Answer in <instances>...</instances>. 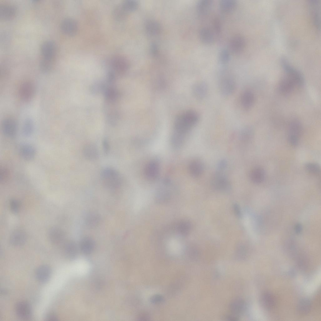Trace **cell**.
<instances>
[{
    "instance_id": "6da1fadb",
    "label": "cell",
    "mask_w": 321,
    "mask_h": 321,
    "mask_svg": "<svg viewBox=\"0 0 321 321\" xmlns=\"http://www.w3.org/2000/svg\"><path fill=\"white\" fill-rule=\"evenodd\" d=\"M198 113L193 110L185 111L178 115L174 123V132L185 136L198 122Z\"/></svg>"
},
{
    "instance_id": "7a4b0ae2",
    "label": "cell",
    "mask_w": 321,
    "mask_h": 321,
    "mask_svg": "<svg viewBox=\"0 0 321 321\" xmlns=\"http://www.w3.org/2000/svg\"><path fill=\"white\" fill-rule=\"evenodd\" d=\"M100 177L104 185L110 189L118 188L122 184V179L120 174L112 167L103 169L100 172Z\"/></svg>"
},
{
    "instance_id": "3957f363",
    "label": "cell",
    "mask_w": 321,
    "mask_h": 321,
    "mask_svg": "<svg viewBox=\"0 0 321 321\" xmlns=\"http://www.w3.org/2000/svg\"><path fill=\"white\" fill-rule=\"evenodd\" d=\"M218 87L221 94L224 97L232 95L236 88L235 81L233 77L226 72L223 73L218 79Z\"/></svg>"
},
{
    "instance_id": "277c9868",
    "label": "cell",
    "mask_w": 321,
    "mask_h": 321,
    "mask_svg": "<svg viewBox=\"0 0 321 321\" xmlns=\"http://www.w3.org/2000/svg\"><path fill=\"white\" fill-rule=\"evenodd\" d=\"M281 62L286 75L294 81L296 85L303 86L304 84V81L301 72L292 66L285 59L282 58Z\"/></svg>"
},
{
    "instance_id": "5b68a950",
    "label": "cell",
    "mask_w": 321,
    "mask_h": 321,
    "mask_svg": "<svg viewBox=\"0 0 321 321\" xmlns=\"http://www.w3.org/2000/svg\"><path fill=\"white\" fill-rule=\"evenodd\" d=\"M308 5L312 22L316 29L319 30L320 28V1L310 0Z\"/></svg>"
},
{
    "instance_id": "8992f818",
    "label": "cell",
    "mask_w": 321,
    "mask_h": 321,
    "mask_svg": "<svg viewBox=\"0 0 321 321\" xmlns=\"http://www.w3.org/2000/svg\"><path fill=\"white\" fill-rule=\"evenodd\" d=\"M2 129L4 135L9 138H13L16 136L18 125L16 120L12 118L4 119L2 124Z\"/></svg>"
},
{
    "instance_id": "52a82bcc",
    "label": "cell",
    "mask_w": 321,
    "mask_h": 321,
    "mask_svg": "<svg viewBox=\"0 0 321 321\" xmlns=\"http://www.w3.org/2000/svg\"><path fill=\"white\" fill-rule=\"evenodd\" d=\"M35 92V87L34 83L31 82L27 81L21 85L19 90V95L21 100L27 102L32 99Z\"/></svg>"
},
{
    "instance_id": "ba28073f",
    "label": "cell",
    "mask_w": 321,
    "mask_h": 321,
    "mask_svg": "<svg viewBox=\"0 0 321 321\" xmlns=\"http://www.w3.org/2000/svg\"><path fill=\"white\" fill-rule=\"evenodd\" d=\"M246 42L244 38L240 34L233 36L229 42V48L230 51L234 54L238 55L244 51Z\"/></svg>"
},
{
    "instance_id": "9c48e42d",
    "label": "cell",
    "mask_w": 321,
    "mask_h": 321,
    "mask_svg": "<svg viewBox=\"0 0 321 321\" xmlns=\"http://www.w3.org/2000/svg\"><path fill=\"white\" fill-rule=\"evenodd\" d=\"M61 29L65 35L73 36L77 32L78 26L77 23L74 19L66 18L63 19L61 24Z\"/></svg>"
},
{
    "instance_id": "30bf717a",
    "label": "cell",
    "mask_w": 321,
    "mask_h": 321,
    "mask_svg": "<svg viewBox=\"0 0 321 321\" xmlns=\"http://www.w3.org/2000/svg\"><path fill=\"white\" fill-rule=\"evenodd\" d=\"M110 64L114 70L120 72L127 71L129 66L128 59L120 55H117L113 56L110 60Z\"/></svg>"
},
{
    "instance_id": "8fae6325",
    "label": "cell",
    "mask_w": 321,
    "mask_h": 321,
    "mask_svg": "<svg viewBox=\"0 0 321 321\" xmlns=\"http://www.w3.org/2000/svg\"><path fill=\"white\" fill-rule=\"evenodd\" d=\"M212 187L217 190L226 192L230 189V185L227 178L220 173L215 175L212 181Z\"/></svg>"
},
{
    "instance_id": "7c38bea8",
    "label": "cell",
    "mask_w": 321,
    "mask_h": 321,
    "mask_svg": "<svg viewBox=\"0 0 321 321\" xmlns=\"http://www.w3.org/2000/svg\"><path fill=\"white\" fill-rule=\"evenodd\" d=\"M15 310L17 315L20 318L28 320L30 319L32 315V308L27 302L21 301L16 305Z\"/></svg>"
},
{
    "instance_id": "4fadbf2b",
    "label": "cell",
    "mask_w": 321,
    "mask_h": 321,
    "mask_svg": "<svg viewBox=\"0 0 321 321\" xmlns=\"http://www.w3.org/2000/svg\"><path fill=\"white\" fill-rule=\"evenodd\" d=\"M208 92V87L207 83L203 81L197 82L193 85L192 92L193 96L197 99L202 100L206 97Z\"/></svg>"
},
{
    "instance_id": "5bb4252c",
    "label": "cell",
    "mask_w": 321,
    "mask_h": 321,
    "mask_svg": "<svg viewBox=\"0 0 321 321\" xmlns=\"http://www.w3.org/2000/svg\"><path fill=\"white\" fill-rule=\"evenodd\" d=\"M160 173V166L158 162L155 160L150 161L146 166L144 173L145 177L149 180L153 181L158 177Z\"/></svg>"
},
{
    "instance_id": "9a60e30c",
    "label": "cell",
    "mask_w": 321,
    "mask_h": 321,
    "mask_svg": "<svg viewBox=\"0 0 321 321\" xmlns=\"http://www.w3.org/2000/svg\"><path fill=\"white\" fill-rule=\"evenodd\" d=\"M40 51L42 58L54 60L56 52V46L53 41H46L42 44Z\"/></svg>"
},
{
    "instance_id": "2e32d148",
    "label": "cell",
    "mask_w": 321,
    "mask_h": 321,
    "mask_svg": "<svg viewBox=\"0 0 321 321\" xmlns=\"http://www.w3.org/2000/svg\"><path fill=\"white\" fill-rule=\"evenodd\" d=\"M18 152L22 158L27 161L33 160L36 154L35 148L31 145L27 143L21 145L19 148Z\"/></svg>"
},
{
    "instance_id": "e0dca14e",
    "label": "cell",
    "mask_w": 321,
    "mask_h": 321,
    "mask_svg": "<svg viewBox=\"0 0 321 321\" xmlns=\"http://www.w3.org/2000/svg\"><path fill=\"white\" fill-rule=\"evenodd\" d=\"M296 85L294 81L286 75L280 82L278 85V90L281 94L288 95L292 92Z\"/></svg>"
},
{
    "instance_id": "ac0fdd59",
    "label": "cell",
    "mask_w": 321,
    "mask_h": 321,
    "mask_svg": "<svg viewBox=\"0 0 321 321\" xmlns=\"http://www.w3.org/2000/svg\"><path fill=\"white\" fill-rule=\"evenodd\" d=\"M51 271L48 265H43L39 266L36 270L35 275L37 280L42 283L47 282L50 278Z\"/></svg>"
},
{
    "instance_id": "d6986e66",
    "label": "cell",
    "mask_w": 321,
    "mask_h": 321,
    "mask_svg": "<svg viewBox=\"0 0 321 321\" xmlns=\"http://www.w3.org/2000/svg\"><path fill=\"white\" fill-rule=\"evenodd\" d=\"M213 4L211 0H201L196 5V10L198 15L201 17L206 16L211 11Z\"/></svg>"
},
{
    "instance_id": "ffe728a7",
    "label": "cell",
    "mask_w": 321,
    "mask_h": 321,
    "mask_svg": "<svg viewBox=\"0 0 321 321\" xmlns=\"http://www.w3.org/2000/svg\"><path fill=\"white\" fill-rule=\"evenodd\" d=\"M84 157L87 160H93L98 158L99 152L98 149L94 144L89 143L85 145L82 149Z\"/></svg>"
},
{
    "instance_id": "44dd1931",
    "label": "cell",
    "mask_w": 321,
    "mask_h": 321,
    "mask_svg": "<svg viewBox=\"0 0 321 321\" xmlns=\"http://www.w3.org/2000/svg\"><path fill=\"white\" fill-rule=\"evenodd\" d=\"M16 13V8L12 5L5 4L0 5V18L1 19H11L15 17Z\"/></svg>"
},
{
    "instance_id": "7402d4cb",
    "label": "cell",
    "mask_w": 321,
    "mask_h": 321,
    "mask_svg": "<svg viewBox=\"0 0 321 321\" xmlns=\"http://www.w3.org/2000/svg\"><path fill=\"white\" fill-rule=\"evenodd\" d=\"M255 95L250 90H247L242 93L240 98V102L243 108L248 110L253 106L255 102Z\"/></svg>"
},
{
    "instance_id": "603a6c76",
    "label": "cell",
    "mask_w": 321,
    "mask_h": 321,
    "mask_svg": "<svg viewBox=\"0 0 321 321\" xmlns=\"http://www.w3.org/2000/svg\"><path fill=\"white\" fill-rule=\"evenodd\" d=\"M48 235L50 242L55 245L62 243L65 238V234L63 231L57 227L51 228L49 231Z\"/></svg>"
},
{
    "instance_id": "cb8c5ba5",
    "label": "cell",
    "mask_w": 321,
    "mask_h": 321,
    "mask_svg": "<svg viewBox=\"0 0 321 321\" xmlns=\"http://www.w3.org/2000/svg\"><path fill=\"white\" fill-rule=\"evenodd\" d=\"M213 32L207 27L202 28L199 31V36L201 42L205 45H209L213 43L214 40Z\"/></svg>"
},
{
    "instance_id": "d4e9b609",
    "label": "cell",
    "mask_w": 321,
    "mask_h": 321,
    "mask_svg": "<svg viewBox=\"0 0 321 321\" xmlns=\"http://www.w3.org/2000/svg\"><path fill=\"white\" fill-rule=\"evenodd\" d=\"M261 303L264 308L267 310H271L276 306V299L272 294L265 292L261 296Z\"/></svg>"
},
{
    "instance_id": "484cf974",
    "label": "cell",
    "mask_w": 321,
    "mask_h": 321,
    "mask_svg": "<svg viewBox=\"0 0 321 321\" xmlns=\"http://www.w3.org/2000/svg\"><path fill=\"white\" fill-rule=\"evenodd\" d=\"M26 239V234L24 231L21 230H16L12 233L10 241L13 245L20 246L24 244Z\"/></svg>"
},
{
    "instance_id": "4316f807",
    "label": "cell",
    "mask_w": 321,
    "mask_h": 321,
    "mask_svg": "<svg viewBox=\"0 0 321 321\" xmlns=\"http://www.w3.org/2000/svg\"><path fill=\"white\" fill-rule=\"evenodd\" d=\"M245 307V302L242 299L239 298H236L230 303L229 309L231 314L238 317V315L244 311Z\"/></svg>"
},
{
    "instance_id": "83f0119b",
    "label": "cell",
    "mask_w": 321,
    "mask_h": 321,
    "mask_svg": "<svg viewBox=\"0 0 321 321\" xmlns=\"http://www.w3.org/2000/svg\"><path fill=\"white\" fill-rule=\"evenodd\" d=\"M303 131V126L300 122L294 120L291 122L288 128V136H295L299 139Z\"/></svg>"
},
{
    "instance_id": "f1b7e54d",
    "label": "cell",
    "mask_w": 321,
    "mask_h": 321,
    "mask_svg": "<svg viewBox=\"0 0 321 321\" xmlns=\"http://www.w3.org/2000/svg\"><path fill=\"white\" fill-rule=\"evenodd\" d=\"M189 170L191 175L194 177L200 176L203 173L204 166L202 162L197 160H193L189 164Z\"/></svg>"
},
{
    "instance_id": "f546056e",
    "label": "cell",
    "mask_w": 321,
    "mask_h": 321,
    "mask_svg": "<svg viewBox=\"0 0 321 321\" xmlns=\"http://www.w3.org/2000/svg\"><path fill=\"white\" fill-rule=\"evenodd\" d=\"M145 28L147 33L150 36L158 34L161 30L160 24L157 22L153 20L148 21L146 23Z\"/></svg>"
},
{
    "instance_id": "4dcf8cb0",
    "label": "cell",
    "mask_w": 321,
    "mask_h": 321,
    "mask_svg": "<svg viewBox=\"0 0 321 321\" xmlns=\"http://www.w3.org/2000/svg\"><path fill=\"white\" fill-rule=\"evenodd\" d=\"M265 173L263 168L260 167H256L251 172L250 175V179L255 183H261L265 179Z\"/></svg>"
},
{
    "instance_id": "1f68e13d",
    "label": "cell",
    "mask_w": 321,
    "mask_h": 321,
    "mask_svg": "<svg viewBox=\"0 0 321 321\" xmlns=\"http://www.w3.org/2000/svg\"><path fill=\"white\" fill-rule=\"evenodd\" d=\"M112 13L115 20L121 21L126 19L128 13L124 9L121 3L117 4L114 7Z\"/></svg>"
},
{
    "instance_id": "d6a6232c",
    "label": "cell",
    "mask_w": 321,
    "mask_h": 321,
    "mask_svg": "<svg viewBox=\"0 0 321 321\" xmlns=\"http://www.w3.org/2000/svg\"><path fill=\"white\" fill-rule=\"evenodd\" d=\"M311 307V302L309 299L307 298H303L299 301L297 307V311L300 314L305 315L310 312Z\"/></svg>"
},
{
    "instance_id": "836d02e7",
    "label": "cell",
    "mask_w": 321,
    "mask_h": 321,
    "mask_svg": "<svg viewBox=\"0 0 321 321\" xmlns=\"http://www.w3.org/2000/svg\"><path fill=\"white\" fill-rule=\"evenodd\" d=\"M236 1L234 0H222L219 3L220 10L225 13L232 12L236 8Z\"/></svg>"
},
{
    "instance_id": "e575fe53",
    "label": "cell",
    "mask_w": 321,
    "mask_h": 321,
    "mask_svg": "<svg viewBox=\"0 0 321 321\" xmlns=\"http://www.w3.org/2000/svg\"><path fill=\"white\" fill-rule=\"evenodd\" d=\"M94 242L91 238L87 237L83 238L80 243V248L82 251L86 254L91 252L93 249Z\"/></svg>"
},
{
    "instance_id": "d590c367",
    "label": "cell",
    "mask_w": 321,
    "mask_h": 321,
    "mask_svg": "<svg viewBox=\"0 0 321 321\" xmlns=\"http://www.w3.org/2000/svg\"><path fill=\"white\" fill-rule=\"evenodd\" d=\"M53 60L42 58L39 63L40 71L45 73L50 72L53 68Z\"/></svg>"
},
{
    "instance_id": "8d00e7d4",
    "label": "cell",
    "mask_w": 321,
    "mask_h": 321,
    "mask_svg": "<svg viewBox=\"0 0 321 321\" xmlns=\"http://www.w3.org/2000/svg\"><path fill=\"white\" fill-rule=\"evenodd\" d=\"M64 250L66 255L70 258H72L77 252V248L76 243L72 241L67 242L65 244Z\"/></svg>"
},
{
    "instance_id": "74e56055",
    "label": "cell",
    "mask_w": 321,
    "mask_h": 321,
    "mask_svg": "<svg viewBox=\"0 0 321 321\" xmlns=\"http://www.w3.org/2000/svg\"><path fill=\"white\" fill-rule=\"evenodd\" d=\"M185 138V136L173 132L171 139V145L174 148H180L183 143Z\"/></svg>"
},
{
    "instance_id": "f35d334b",
    "label": "cell",
    "mask_w": 321,
    "mask_h": 321,
    "mask_svg": "<svg viewBox=\"0 0 321 321\" xmlns=\"http://www.w3.org/2000/svg\"><path fill=\"white\" fill-rule=\"evenodd\" d=\"M100 217L95 213H92L88 214L86 217L85 222L89 227L96 226L100 221Z\"/></svg>"
},
{
    "instance_id": "ab89813d",
    "label": "cell",
    "mask_w": 321,
    "mask_h": 321,
    "mask_svg": "<svg viewBox=\"0 0 321 321\" xmlns=\"http://www.w3.org/2000/svg\"><path fill=\"white\" fill-rule=\"evenodd\" d=\"M34 125L32 120L30 118L26 119L24 124L22 128V133L26 137H29L32 134Z\"/></svg>"
},
{
    "instance_id": "60d3db41",
    "label": "cell",
    "mask_w": 321,
    "mask_h": 321,
    "mask_svg": "<svg viewBox=\"0 0 321 321\" xmlns=\"http://www.w3.org/2000/svg\"><path fill=\"white\" fill-rule=\"evenodd\" d=\"M124 9L129 13L135 11L138 7V3L134 0H126L121 3Z\"/></svg>"
},
{
    "instance_id": "b9f144b4",
    "label": "cell",
    "mask_w": 321,
    "mask_h": 321,
    "mask_svg": "<svg viewBox=\"0 0 321 321\" xmlns=\"http://www.w3.org/2000/svg\"><path fill=\"white\" fill-rule=\"evenodd\" d=\"M254 130L251 126H247L245 127L240 133V137L243 140H247L250 139L253 135Z\"/></svg>"
},
{
    "instance_id": "7bdbcfd3",
    "label": "cell",
    "mask_w": 321,
    "mask_h": 321,
    "mask_svg": "<svg viewBox=\"0 0 321 321\" xmlns=\"http://www.w3.org/2000/svg\"><path fill=\"white\" fill-rule=\"evenodd\" d=\"M305 167L306 170L309 173L316 175L320 173V167L317 164L308 163L305 164Z\"/></svg>"
},
{
    "instance_id": "ee69618b",
    "label": "cell",
    "mask_w": 321,
    "mask_h": 321,
    "mask_svg": "<svg viewBox=\"0 0 321 321\" xmlns=\"http://www.w3.org/2000/svg\"><path fill=\"white\" fill-rule=\"evenodd\" d=\"M230 60V54L229 51L226 49L222 50L219 54V60L222 64H225L228 63Z\"/></svg>"
},
{
    "instance_id": "f6af8a7d",
    "label": "cell",
    "mask_w": 321,
    "mask_h": 321,
    "mask_svg": "<svg viewBox=\"0 0 321 321\" xmlns=\"http://www.w3.org/2000/svg\"><path fill=\"white\" fill-rule=\"evenodd\" d=\"M10 172L6 167H2L0 169V181L2 183L7 182L9 179Z\"/></svg>"
},
{
    "instance_id": "bcb514c9",
    "label": "cell",
    "mask_w": 321,
    "mask_h": 321,
    "mask_svg": "<svg viewBox=\"0 0 321 321\" xmlns=\"http://www.w3.org/2000/svg\"><path fill=\"white\" fill-rule=\"evenodd\" d=\"M10 209L14 213H17L19 211L20 203L18 200L15 199H11L9 202Z\"/></svg>"
},
{
    "instance_id": "7dc6e473",
    "label": "cell",
    "mask_w": 321,
    "mask_h": 321,
    "mask_svg": "<svg viewBox=\"0 0 321 321\" xmlns=\"http://www.w3.org/2000/svg\"><path fill=\"white\" fill-rule=\"evenodd\" d=\"M213 30L215 34L219 35L221 32V24L219 20L215 18L213 21Z\"/></svg>"
},
{
    "instance_id": "c3c4849f",
    "label": "cell",
    "mask_w": 321,
    "mask_h": 321,
    "mask_svg": "<svg viewBox=\"0 0 321 321\" xmlns=\"http://www.w3.org/2000/svg\"><path fill=\"white\" fill-rule=\"evenodd\" d=\"M102 145L103 152L105 155H108L110 152V146L108 139L104 138L102 141Z\"/></svg>"
},
{
    "instance_id": "681fc988",
    "label": "cell",
    "mask_w": 321,
    "mask_h": 321,
    "mask_svg": "<svg viewBox=\"0 0 321 321\" xmlns=\"http://www.w3.org/2000/svg\"><path fill=\"white\" fill-rule=\"evenodd\" d=\"M288 140L289 143L292 145H297L299 143V138L293 136H288Z\"/></svg>"
},
{
    "instance_id": "f907efd6",
    "label": "cell",
    "mask_w": 321,
    "mask_h": 321,
    "mask_svg": "<svg viewBox=\"0 0 321 321\" xmlns=\"http://www.w3.org/2000/svg\"><path fill=\"white\" fill-rule=\"evenodd\" d=\"M58 317L56 314L52 312H49L47 313L45 316V320L53 321L57 320Z\"/></svg>"
},
{
    "instance_id": "816d5d0a",
    "label": "cell",
    "mask_w": 321,
    "mask_h": 321,
    "mask_svg": "<svg viewBox=\"0 0 321 321\" xmlns=\"http://www.w3.org/2000/svg\"><path fill=\"white\" fill-rule=\"evenodd\" d=\"M233 207L234 211L235 214L238 217H241V212L239 205L237 203H235L234 204Z\"/></svg>"
},
{
    "instance_id": "f5cc1de1",
    "label": "cell",
    "mask_w": 321,
    "mask_h": 321,
    "mask_svg": "<svg viewBox=\"0 0 321 321\" xmlns=\"http://www.w3.org/2000/svg\"><path fill=\"white\" fill-rule=\"evenodd\" d=\"M227 162L225 160H222L218 163L217 168L219 170H223L225 169L227 166Z\"/></svg>"
},
{
    "instance_id": "db71d44e",
    "label": "cell",
    "mask_w": 321,
    "mask_h": 321,
    "mask_svg": "<svg viewBox=\"0 0 321 321\" xmlns=\"http://www.w3.org/2000/svg\"><path fill=\"white\" fill-rule=\"evenodd\" d=\"M157 45L155 44H152L150 46V50L151 53L153 55H157L158 52V48Z\"/></svg>"
},
{
    "instance_id": "11a10c76",
    "label": "cell",
    "mask_w": 321,
    "mask_h": 321,
    "mask_svg": "<svg viewBox=\"0 0 321 321\" xmlns=\"http://www.w3.org/2000/svg\"><path fill=\"white\" fill-rule=\"evenodd\" d=\"M162 300V298L161 297L157 296L153 297L152 298V301L153 302L156 303L161 301Z\"/></svg>"
},
{
    "instance_id": "9f6ffc18",
    "label": "cell",
    "mask_w": 321,
    "mask_h": 321,
    "mask_svg": "<svg viewBox=\"0 0 321 321\" xmlns=\"http://www.w3.org/2000/svg\"><path fill=\"white\" fill-rule=\"evenodd\" d=\"M295 231L296 233H300L302 230V227L300 224H298L295 227Z\"/></svg>"
}]
</instances>
